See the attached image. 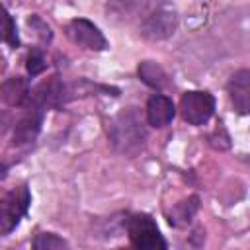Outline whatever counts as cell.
<instances>
[{
    "mask_svg": "<svg viewBox=\"0 0 250 250\" xmlns=\"http://www.w3.org/2000/svg\"><path fill=\"white\" fill-rule=\"evenodd\" d=\"M66 86L59 76H53L49 80L39 82L29 90V100L25 105H33L41 111L57 109L66 102Z\"/></svg>",
    "mask_w": 250,
    "mask_h": 250,
    "instance_id": "6",
    "label": "cell"
},
{
    "mask_svg": "<svg viewBox=\"0 0 250 250\" xmlns=\"http://www.w3.org/2000/svg\"><path fill=\"white\" fill-rule=\"evenodd\" d=\"M6 172H8V166H6L4 162H0V180H4V176H6Z\"/></svg>",
    "mask_w": 250,
    "mask_h": 250,
    "instance_id": "19",
    "label": "cell"
},
{
    "mask_svg": "<svg viewBox=\"0 0 250 250\" xmlns=\"http://www.w3.org/2000/svg\"><path fill=\"white\" fill-rule=\"evenodd\" d=\"M0 43L10 45L12 49L20 47V35H18V25L10 12L0 4Z\"/></svg>",
    "mask_w": 250,
    "mask_h": 250,
    "instance_id": "14",
    "label": "cell"
},
{
    "mask_svg": "<svg viewBox=\"0 0 250 250\" xmlns=\"http://www.w3.org/2000/svg\"><path fill=\"white\" fill-rule=\"evenodd\" d=\"M66 37L82 47V49H90V51H104L107 47V41L104 37V33L100 31V27L96 23H92L90 20L84 18H76L72 21L66 23Z\"/></svg>",
    "mask_w": 250,
    "mask_h": 250,
    "instance_id": "7",
    "label": "cell"
},
{
    "mask_svg": "<svg viewBox=\"0 0 250 250\" xmlns=\"http://www.w3.org/2000/svg\"><path fill=\"white\" fill-rule=\"evenodd\" d=\"M139 78H141L146 86H150V88H154V90H158V92L168 84L166 72L162 70L160 64L152 62V61H143V62L139 64Z\"/></svg>",
    "mask_w": 250,
    "mask_h": 250,
    "instance_id": "12",
    "label": "cell"
},
{
    "mask_svg": "<svg viewBox=\"0 0 250 250\" xmlns=\"http://www.w3.org/2000/svg\"><path fill=\"white\" fill-rule=\"evenodd\" d=\"M125 230L135 248L141 250H164L166 240L160 234L156 221L146 213H135L125 221Z\"/></svg>",
    "mask_w": 250,
    "mask_h": 250,
    "instance_id": "3",
    "label": "cell"
},
{
    "mask_svg": "<svg viewBox=\"0 0 250 250\" xmlns=\"http://www.w3.org/2000/svg\"><path fill=\"white\" fill-rule=\"evenodd\" d=\"M180 111L186 123L205 125L215 113V98L205 90H189L180 100Z\"/></svg>",
    "mask_w": 250,
    "mask_h": 250,
    "instance_id": "5",
    "label": "cell"
},
{
    "mask_svg": "<svg viewBox=\"0 0 250 250\" xmlns=\"http://www.w3.org/2000/svg\"><path fill=\"white\" fill-rule=\"evenodd\" d=\"M111 146L125 156H137L146 143V123L139 107L121 109L107 129Z\"/></svg>",
    "mask_w": 250,
    "mask_h": 250,
    "instance_id": "1",
    "label": "cell"
},
{
    "mask_svg": "<svg viewBox=\"0 0 250 250\" xmlns=\"http://www.w3.org/2000/svg\"><path fill=\"white\" fill-rule=\"evenodd\" d=\"M31 246L35 250H55V248H68V242L64 238L57 236L55 232H41L35 236Z\"/></svg>",
    "mask_w": 250,
    "mask_h": 250,
    "instance_id": "15",
    "label": "cell"
},
{
    "mask_svg": "<svg viewBox=\"0 0 250 250\" xmlns=\"http://www.w3.org/2000/svg\"><path fill=\"white\" fill-rule=\"evenodd\" d=\"M197 209H199V197H197V195H189L188 199L180 201V203L172 209L170 225H174V227H184V225H188V223L193 219V215L197 213Z\"/></svg>",
    "mask_w": 250,
    "mask_h": 250,
    "instance_id": "13",
    "label": "cell"
},
{
    "mask_svg": "<svg viewBox=\"0 0 250 250\" xmlns=\"http://www.w3.org/2000/svg\"><path fill=\"white\" fill-rule=\"evenodd\" d=\"M229 96L234 104V109L242 115L250 109V72L246 68L236 70L229 80Z\"/></svg>",
    "mask_w": 250,
    "mask_h": 250,
    "instance_id": "10",
    "label": "cell"
},
{
    "mask_svg": "<svg viewBox=\"0 0 250 250\" xmlns=\"http://www.w3.org/2000/svg\"><path fill=\"white\" fill-rule=\"evenodd\" d=\"M25 107V113L16 121L14 125V135H12V143L16 146H21V145H29L37 139L39 131H41V123H43V115L45 111L33 107V105H23Z\"/></svg>",
    "mask_w": 250,
    "mask_h": 250,
    "instance_id": "8",
    "label": "cell"
},
{
    "mask_svg": "<svg viewBox=\"0 0 250 250\" xmlns=\"http://www.w3.org/2000/svg\"><path fill=\"white\" fill-rule=\"evenodd\" d=\"M178 27V12L170 2H160L152 6L143 21H141V35L150 41H162L176 33Z\"/></svg>",
    "mask_w": 250,
    "mask_h": 250,
    "instance_id": "2",
    "label": "cell"
},
{
    "mask_svg": "<svg viewBox=\"0 0 250 250\" xmlns=\"http://www.w3.org/2000/svg\"><path fill=\"white\" fill-rule=\"evenodd\" d=\"M29 84L25 78L21 76H12L6 82L0 84V100L8 105H16V107H23L29 100Z\"/></svg>",
    "mask_w": 250,
    "mask_h": 250,
    "instance_id": "11",
    "label": "cell"
},
{
    "mask_svg": "<svg viewBox=\"0 0 250 250\" xmlns=\"http://www.w3.org/2000/svg\"><path fill=\"white\" fill-rule=\"evenodd\" d=\"M25 68H27V74L29 76H37V74H41L47 68V61H45V57H43V53L39 49H31L27 53Z\"/></svg>",
    "mask_w": 250,
    "mask_h": 250,
    "instance_id": "16",
    "label": "cell"
},
{
    "mask_svg": "<svg viewBox=\"0 0 250 250\" xmlns=\"http://www.w3.org/2000/svg\"><path fill=\"white\" fill-rule=\"evenodd\" d=\"M27 23H29L31 27H37V29H39L37 33L41 35V39H43V41H51V37H53L51 27H49V25H47V23H45V21H43L39 16H31V18L27 20Z\"/></svg>",
    "mask_w": 250,
    "mask_h": 250,
    "instance_id": "17",
    "label": "cell"
},
{
    "mask_svg": "<svg viewBox=\"0 0 250 250\" xmlns=\"http://www.w3.org/2000/svg\"><path fill=\"white\" fill-rule=\"evenodd\" d=\"M8 127H10V115L6 111H2L0 113V139L4 137V133L8 131Z\"/></svg>",
    "mask_w": 250,
    "mask_h": 250,
    "instance_id": "18",
    "label": "cell"
},
{
    "mask_svg": "<svg viewBox=\"0 0 250 250\" xmlns=\"http://www.w3.org/2000/svg\"><path fill=\"white\" fill-rule=\"evenodd\" d=\"M29 203H31V193L27 186L14 188L12 191L0 197V236L10 234L20 225V221L27 213Z\"/></svg>",
    "mask_w": 250,
    "mask_h": 250,
    "instance_id": "4",
    "label": "cell"
},
{
    "mask_svg": "<svg viewBox=\"0 0 250 250\" xmlns=\"http://www.w3.org/2000/svg\"><path fill=\"white\" fill-rule=\"evenodd\" d=\"M146 123L152 127H166L174 115H176V105L172 102V98L164 96V94H152L146 102Z\"/></svg>",
    "mask_w": 250,
    "mask_h": 250,
    "instance_id": "9",
    "label": "cell"
}]
</instances>
